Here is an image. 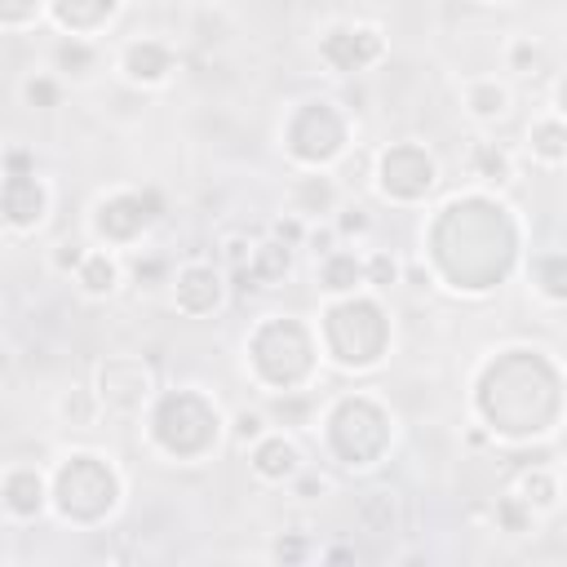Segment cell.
Returning a JSON list of instances; mask_svg holds the SVG:
<instances>
[{
	"label": "cell",
	"mask_w": 567,
	"mask_h": 567,
	"mask_svg": "<svg viewBox=\"0 0 567 567\" xmlns=\"http://www.w3.org/2000/svg\"><path fill=\"white\" fill-rule=\"evenodd\" d=\"M439 182V164L425 146L416 142H399V146H385L377 151L372 159V186L381 190V199H394V204H408V199H421L430 195Z\"/></svg>",
	"instance_id": "1"
},
{
	"label": "cell",
	"mask_w": 567,
	"mask_h": 567,
	"mask_svg": "<svg viewBox=\"0 0 567 567\" xmlns=\"http://www.w3.org/2000/svg\"><path fill=\"white\" fill-rule=\"evenodd\" d=\"M319 58L332 66V75L368 71L385 58V31L372 22H328L319 35Z\"/></svg>",
	"instance_id": "2"
},
{
	"label": "cell",
	"mask_w": 567,
	"mask_h": 567,
	"mask_svg": "<svg viewBox=\"0 0 567 567\" xmlns=\"http://www.w3.org/2000/svg\"><path fill=\"white\" fill-rule=\"evenodd\" d=\"M93 394H97L102 412H142L155 399V377L142 359L111 354L93 372Z\"/></svg>",
	"instance_id": "3"
},
{
	"label": "cell",
	"mask_w": 567,
	"mask_h": 567,
	"mask_svg": "<svg viewBox=\"0 0 567 567\" xmlns=\"http://www.w3.org/2000/svg\"><path fill=\"white\" fill-rule=\"evenodd\" d=\"M53 208V186L31 168V173H0V221L13 235H31L49 221Z\"/></svg>",
	"instance_id": "4"
},
{
	"label": "cell",
	"mask_w": 567,
	"mask_h": 567,
	"mask_svg": "<svg viewBox=\"0 0 567 567\" xmlns=\"http://www.w3.org/2000/svg\"><path fill=\"white\" fill-rule=\"evenodd\" d=\"M173 310L190 315V319H204L213 310L226 306L230 297V284H226V270L217 261H204V257H186L177 270H173Z\"/></svg>",
	"instance_id": "5"
},
{
	"label": "cell",
	"mask_w": 567,
	"mask_h": 567,
	"mask_svg": "<svg viewBox=\"0 0 567 567\" xmlns=\"http://www.w3.org/2000/svg\"><path fill=\"white\" fill-rule=\"evenodd\" d=\"M115 71L133 89H164L177 75V49L159 35H137L115 49Z\"/></svg>",
	"instance_id": "6"
},
{
	"label": "cell",
	"mask_w": 567,
	"mask_h": 567,
	"mask_svg": "<svg viewBox=\"0 0 567 567\" xmlns=\"http://www.w3.org/2000/svg\"><path fill=\"white\" fill-rule=\"evenodd\" d=\"M244 456H248L252 478L266 483V487H288L306 470V447L297 443L292 430H279V425H270L261 439H252L244 447Z\"/></svg>",
	"instance_id": "7"
},
{
	"label": "cell",
	"mask_w": 567,
	"mask_h": 567,
	"mask_svg": "<svg viewBox=\"0 0 567 567\" xmlns=\"http://www.w3.org/2000/svg\"><path fill=\"white\" fill-rule=\"evenodd\" d=\"M124 275H128L124 252H115V248H106V244H89L84 257H80V266L71 270V284L80 288V297L106 301V297H115V292L124 288Z\"/></svg>",
	"instance_id": "8"
},
{
	"label": "cell",
	"mask_w": 567,
	"mask_h": 567,
	"mask_svg": "<svg viewBox=\"0 0 567 567\" xmlns=\"http://www.w3.org/2000/svg\"><path fill=\"white\" fill-rule=\"evenodd\" d=\"M341 199H346V190L328 168H306L288 182V213H297L306 221H328Z\"/></svg>",
	"instance_id": "9"
},
{
	"label": "cell",
	"mask_w": 567,
	"mask_h": 567,
	"mask_svg": "<svg viewBox=\"0 0 567 567\" xmlns=\"http://www.w3.org/2000/svg\"><path fill=\"white\" fill-rule=\"evenodd\" d=\"M44 505H49V483H44L40 470H31V465H9V470L0 474V509H4L9 518L27 523V518L44 514Z\"/></svg>",
	"instance_id": "10"
},
{
	"label": "cell",
	"mask_w": 567,
	"mask_h": 567,
	"mask_svg": "<svg viewBox=\"0 0 567 567\" xmlns=\"http://www.w3.org/2000/svg\"><path fill=\"white\" fill-rule=\"evenodd\" d=\"M461 106L478 128H492L509 115L514 106V89L501 75H465L461 80Z\"/></svg>",
	"instance_id": "11"
},
{
	"label": "cell",
	"mask_w": 567,
	"mask_h": 567,
	"mask_svg": "<svg viewBox=\"0 0 567 567\" xmlns=\"http://www.w3.org/2000/svg\"><path fill=\"white\" fill-rule=\"evenodd\" d=\"M49 71L62 84H93L102 71V40H84V35H62L49 49Z\"/></svg>",
	"instance_id": "12"
},
{
	"label": "cell",
	"mask_w": 567,
	"mask_h": 567,
	"mask_svg": "<svg viewBox=\"0 0 567 567\" xmlns=\"http://www.w3.org/2000/svg\"><path fill=\"white\" fill-rule=\"evenodd\" d=\"M315 284L323 297H350L359 288H368L363 279V252H354L350 244H337L332 252L315 257Z\"/></svg>",
	"instance_id": "13"
},
{
	"label": "cell",
	"mask_w": 567,
	"mask_h": 567,
	"mask_svg": "<svg viewBox=\"0 0 567 567\" xmlns=\"http://www.w3.org/2000/svg\"><path fill=\"white\" fill-rule=\"evenodd\" d=\"M527 155H532V164H540V168H549V173L563 168V159H567V128H563V106H558V97L527 124Z\"/></svg>",
	"instance_id": "14"
},
{
	"label": "cell",
	"mask_w": 567,
	"mask_h": 567,
	"mask_svg": "<svg viewBox=\"0 0 567 567\" xmlns=\"http://www.w3.org/2000/svg\"><path fill=\"white\" fill-rule=\"evenodd\" d=\"M465 173H470L478 186L501 190V186H509V182L518 177V159H514V151H505L501 142L474 137V142L465 146Z\"/></svg>",
	"instance_id": "15"
},
{
	"label": "cell",
	"mask_w": 567,
	"mask_h": 567,
	"mask_svg": "<svg viewBox=\"0 0 567 567\" xmlns=\"http://www.w3.org/2000/svg\"><path fill=\"white\" fill-rule=\"evenodd\" d=\"M509 492L523 496V501L536 509V518H540V514H554V509H558V470L532 461V470H523V474L509 483Z\"/></svg>",
	"instance_id": "16"
},
{
	"label": "cell",
	"mask_w": 567,
	"mask_h": 567,
	"mask_svg": "<svg viewBox=\"0 0 567 567\" xmlns=\"http://www.w3.org/2000/svg\"><path fill=\"white\" fill-rule=\"evenodd\" d=\"M501 58H505V71L518 75V80H527V75L536 80L545 71V62H549L545 58V44L536 35H509L505 49H501Z\"/></svg>",
	"instance_id": "17"
},
{
	"label": "cell",
	"mask_w": 567,
	"mask_h": 567,
	"mask_svg": "<svg viewBox=\"0 0 567 567\" xmlns=\"http://www.w3.org/2000/svg\"><path fill=\"white\" fill-rule=\"evenodd\" d=\"M53 412H58V421H62V425H75V430H93V421L102 416L97 394H93V390H84V385L62 390V394H58V403H53Z\"/></svg>",
	"instance_id": "18"
},
{
	"label": "cell",
	"mask_w": 567,
	"mask_h": 567,
	"mask_svg": "<svg viewBox=\"0 0 567 567\" xmlns=\"http://www.w3.org/2000/svg\"><path fill=\"white\" fill-rule=\"evenodd\" d=\"M62 80L44 66V71H27L22 80H18V97H22V106H31V111H53L58 102H62Z\"/></svg>",
	"instance_id": "19"
},
{
	"label": "cell",
	"mask_w": 567,
	"mask_h": 567,
	"mask_svg": "<svg viewBox=\"0 0 567 567\" xmlns=\"http://www.w3.org/2000/svg\"><path fill=\"white\" fill-rule=\"evenodd\" d=\"M328 221H332L337 239H341V244H354V248H359V244H363V239L372 235V213H368L363 204H354L350 195H346V199L337 204V213H332Z\"/></svg>",
	"instance_id": "20"
},
{
	"label": "cell",
	"mask_w": 567,
	"mask_h": 567,
	"mask_svg": "<svg viewBox=\"0 0 567 567\" xmlns=\"http://www.w3.org/2000/svg\"><path fill=\"white\" fill-rule=\"evenodd\" d=\"M266 430H270L266 408H235V412L226 416V439H230L235 447H248V443L261 439Z\"/></svg>",
	"instance_id": "21"
},
{
	"label": "cell",
	"mask_w": 567,
	"mask_h": 567,
	"mask_svg": "<svg viewBox=\"0 0 567 567\" xmlns=\"http://www.w3.org/2000/svg\"><path fill=\"white\" fill-rule=\"evenodd\" d=\"M496 523L505 527V532H514V536H523V532H532L536 527V509L523 501V496H514V492H505L501 501H496Z\"/></svg>",
	"instance_id": "22"
},
{
	"label": "cell",
	"mask_w": 567,
	"mask_h": 567,
	"mask_svg": "<svg viewBox=\"0 0 567 567\" xmlns=\"http://www.w3.org/2000/svg\"><path fill=\"white\" fill-rule=\"evenodd\" d=\"M399 257L394 252H381V248H372V252H363V279H368V288L372 292H381V288H390V284H399Z\"/></svg>",
	"instance_id": "23"
},
{
	"label": "cell",
	"mask_w": 567,
	"mask_h": 567,
	"mask_svg": "<svg viewBox=\"0 0 567 567\" xmlns=\"http://www.w3.org/2000/svg\"><path fill=\"white\" fill-rule=\"evenodd\" d=\"M332 474H323V470H301L292 483H288V492H292V501H301V505H315V501H328L332 496Z\"/></svg>",
	"instance_id": "24"
},
{
	"label": "cell",
	"mask_w": 567,
	"mask_h": 567,
	"mask_svg": "<svg viewBox=\"0 0 567 567\" xmlns=\"http://www.w3.org/2000/svg\"><path fill=\"white\" fill-rule=\"evenodd\" d=\"M252 248H257V239H252V235H244V230H235V235H226V239H221L217 266H221V270H239V266H248Z\"/></svg>",
	"instance_id": "25"
},
{
	"label": "cell",
	"mask_w": 567,
	"mask_h": 567,
	"mask_svg": "<svg viewBox=\"0 0 567 567\" xmlns=\"http://www.w3.org/2000/svg\"><path fill=\"white\" fill-rule=\"evenodd\" d=\"M84 239H58L53 248H49V270L53 275H62V279H71V270L80 266V257H84Z\"/></svg>",
	"instance_id": "26"
},
{
	"label": "cell",
	"mask_w": 567,
	"mask_h": 567,
	"mask_svg": "<svg viewBox=\"0 0 567 567\" xmlns=\"http://www.w3.org/2000/svg\"><path fill=\"white\" fill-rule=\"evenodd\" d=\"M306 226H310L306 217H297V213H288V208H284V217H275L266 235H270V239H279V244H288V248H301V244H306Z\"/></svg>",
	"instance_id": "27"
},
{
	"label": "cell",
	"mask_w": 567,
	"mask_h": 567,
	"mask_svg": "<svg viewBox=\"0 0 567 567\" xmlns=\"http://www.w3.org/2000/svg\"><path fill=\"white\" fill-rule=\"evenodd\" d=\"M337 244H341V239H337L332 221H310V226H306V244H301V248H306L310 257H323V252H332Z\"/></svg>",
	"instance_id": "28"
},
{
	"label": "cell",
	"mask_w": 567,
	"mask_h": 567,
	"mask_svg": "<svg viewBox=\"0 0 567 567\" xmlns=\"http://www.w3.org/2000/svg\"><path fill=\"white\" fill-rule=\"evenodd\" d=\"M301 554H310V545L306 540H275V549H270V558H301Z\"/></svg>",
	"instance_id": "29"
},
{
	"label": "cell",
	"mask_w": 567,
	"mask_h": 567,
	"mask_svg": "<svg viewBox=\"0 0 567 567\" xmlns=\"http://www.w3.org/2000/svg\"><path fill=\"white\" fill-rule=\"evenodd\" d=\"M9 372H13V346H9L4 337H0V381H4Z\"/></svg>",
	"instance_id": "30"
},
{
	"label": "cell",
	"mask_w": 567,
	"mask_h": 567,
	"mask_svg": "<svg viewBox=\"0 0 567 567\" xmlns=\"http://www.w3.org/2000/svg\"><path fill=\"white\" fill-rule=\"evenodd\" d=\"M4 558H9V554H0V563H4Z\"/></svg>",
	"instance_id": "31"
}]
</instances>
